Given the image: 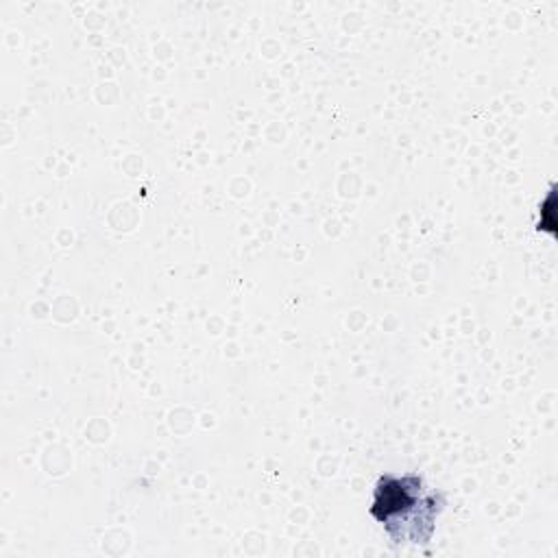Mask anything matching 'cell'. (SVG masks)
Listing matches in <instances>:
<instances>
[{"instance_id":"6da1fadb","label":"cell","mask_w":558,"mask_h":558,"mask_svg":"<svg viewBox=\"0 0 558 558\" xmlns=\"http://www.w3.org/2000/svg\"><path fill=\"white\" fill-rule=\"evenodd\" d=\"M445 497L427 490L416 473L381 475L375 484L371 517L386 530L392 543H427L434 534Z\"/></svg>"}]
</instances>
